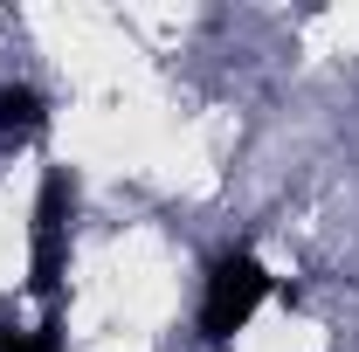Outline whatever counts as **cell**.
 Instances as JSON below:
<instances>
[{"label": "cell", "instance_id": "obj_1", "mask_svg": "<svg viewBox=\"0 0 359 352\" xmlns=\"http://www.w3.org/2000/svg\"><path fill=\"white\" fill-rule=\"evenodd\" d=\"M269 297V269L249 256V249H228L222 263L208 269V290H201V339L208 346H228L249 318H256V304Z\"/></svg>", "mask_w": 359, "mask_h": 352}, {"label": "cell", "instance_id": "obj_2", "mask_svg": "<svg viewBox=\"0 0 359 352\" xmlns=\"http://www.w3.org/2000/svg\"><path fill=\"white\" fill-rule=\"evenodd\" d=\"M69 208H76V187L62 166L42 173V194H35V249H28V290L55 311L62 297V249H69Z\"/></svg>", "mask_w": 359, "mask_h": 352}, {"label": "cell", "instance_id": "obj_3", "mask_svg": "<svg viewBox=\"0 0 359 352\" xmlns=\"http://www.w3.org/2000/svg\"><path fill=\"white\" fill-rule=\"evenodd\" d=\"M42 118H48L42 90H28V83H0V132L28 138V132H42Z\"/></svg>", "mask_w": 359, "mask_h": 352}, {"label": "cell", "instance_id": "obj_4", "mask_svg": "<svg viewBox=\"0 0 359 352\" xmlns=\"http://www.w3.org/2000/svg\"><path fill=\"white\" fill-rule=\"evenodd\" d=\"M0 352H62V325H55V311H48V318L28 332V339H21V332L0 318Z\"/></svg>", "mask_w": 359, "mask_h": 352}]
</instances>
